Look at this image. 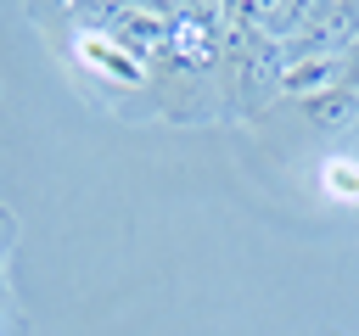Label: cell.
<instances>
[{"label": "cell", "mask_w": 359, "mask_h": 336, "mask_svg": "<svg viewBox=\"0 0 359 336\" xmlns=\"http://www.w3.org/2000/svg\"><path fill=\"white\" fill-rule=\"evenodd\" d=\"M297 106H303V123H309L314 140H342V134L359 129V95L348 84H337V90H325L314 101H297Z\"/></svg>", "instance_id": "obj_1"}, {"label": "cell", "mask_w": 359, "mask_h": 336, "mask_svg": "<svg viewBox=\"0 0 359 336\" xmlns=\"http://www.w3.org/2000/svg\"><path fill=\"white\" fill-rule=\"evenodd\" d=\"M280 101H314L342 84V56H280Z\"/></svg>", "instance_id": "obj_2"}, {"label": "cell", "mask_w": 359, "mask_h": 336, "mask_svg": "<svg viewBox=\"0 0 359 336\" xmlns=\"http://www.w3.org/2000/svg\"><path fill=\"white\" fill-rule=\"evenodd\" d=\"M320 196L331 207H359V157L353 151H325L320 157Z\"/></svg>", "instance_id": "obj_3"}, {"label": "cell", "mask_w": 359, "mask_h": 336, "mask_svg": "<svg viewBox=\"0 0 359 336\" xmlns=\"http://www.w3.org/2000/svg\"><path fill=\"white\" fill-rule=\"evenodd\" d=\"M342 84L359 95V39H353V45H348V56H342Z\"/></svg>", "instance_id": "obj_4"}, {"label": "cell", "mask_w": 359, "mask_h": 336, "mask_svg": "<svg viewBox=\"0 0 359 336\" xmlns=\"http://www.w3.org/2000/svg\"><path fill=\"white\" fill-rule=\"evenodd\" d=\"M6 297H11V291H6V274H0V314H6Z\"/></svg>", "instance_id": "obj_5"}]
</instances>
